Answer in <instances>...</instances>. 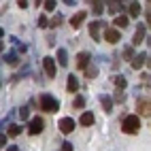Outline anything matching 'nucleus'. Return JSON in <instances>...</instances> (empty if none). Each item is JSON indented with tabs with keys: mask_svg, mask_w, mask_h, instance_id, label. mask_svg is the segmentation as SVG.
Returning a JSON list of instances; mask_svg holds the SVG:
<instances>
[{
	"mask_svg": "<svg viewBox=\"0 0 151 151\" xmlns=\"http://www.w3.org/2000/svg\"><path fill=\"white\" fill-rule=\"evenodd\" d=\"M122 130H124V134H136L140 130V117L138 115L122 117Z\"/></svg>",
	"mask_w": 151,
	"mask_h": 151,
	"instance_id": "1",
	"label": "nucleus"
},
{
	"mask_svg": "<svg viewBox=\"0 0 151 151\" xmlns=\"http://www.w3.org/2000/svg\"><path fill=\"white\" fill-rule=\"evenodd\" d=\"M38 106H41L45 113H55V111L60 109V102H58L55 96H51V94H43L41 98H38Z\"/></svg>",
	"mask_w": 151,
	"mask_h": 151,
	"instance_id": "2",
	"label": "nucleus"
},
{
	"mask_svg": "<svg viewBox=\"0 0 151 151\" xmlns=\"http://www.w3.org/2000/svg\"><path fill=\"white\" fill-rule=\"evenodd\" d=\"M100 30H106V22H102V19L89 22V36H92L96 43H100V41H102V36H100Z\"/></svg>",
	"mask_w": 151,
	"mask_h": 151,
	"instance_id": "3",
	"label": "nucleus"
},
{
	"mask_svg": "<svg viewBox=\"0 0 151 151\" xmlns=\"http://www.w3.org/2000/svg\"><path fill=\"white\" fill-rule=\"evenodd\" d=\"M43 130H45V119H43V117H34L32 122H30V126H28V132L32 134V136L41 134Z\"/></svg>",
	"mask_w": 151,
	"mask_h": 151,
	"instance_id": "4",
	"label": "nucleus"
},
{
	"mask_svg": "<svg viewBox=\"0 0 151 151\" xmlns=\"http://www.w3.org/2000/svg\"><path fill=\"white\" fill-rule=\"evenodd\" d=\"M60 132H62V134H70V132H73V130H75V126H77V122H75V119L73 117H62V119H60Z\"/></svg>",
	"mask_w": 151,
	"mask_h": 151,
	"instance_id": "5",
	"label": "nucleus"
},
{
	"mask_svg": "<svg viewBox=\"0 0 151 151\" xmlns=\"http://www.w3.org/2000/svg\"><path fill=\"white\" fill-rule=\"evenodd\" d=\"M43 68H45V73H47L49 79H53V77L58 75V73H55V70H58V68H55V60H53V58H49V55L43 58Z\"/></svg>",
	"mask_w": 151,
	"mask_h": 151,
	"instance_id": "6",
	"label": "nucleus"
},
{
	"mask_svg": "<svg viewBox=\"0 0 151 151\" xmlns=\"http://www.w3.org/2000/svg\"><path fill=\"white\" fill-rule=\"evenodd\" d=\"M104 38H106V43L117 45V43H119V38H122V34H119V30H117V28H106V30H104Z\"/></svg>",
	"mask_w": 151,
	"mask_h": 151,
	"instance_id": "7",
	"label": "nucleus"
},
{
	"mask_svg": "<svg viewBox=\"0 0 151 151\" xmlns=\"http://www.w3.org/2000/svg\"><path fill=\"white\" fill-rule=\"evenodd\" d=\"M98 100H100V104H102L104 113H113V104H115V100L111 98V96H106V94H100V96H98Z\"/></svg>",
	"mask_w": 151,
	"mask_h": 151,
	"instance_id": "8",
	"label": "nucleus"
},
{
	"mask_svg": "<svg viewBox=\"0 0 151 151\" xmlns=\"http://www.w3.org/2000/svg\"><path fill=\"white\" fill-rule=\"evenodd\" d=\"M136 111L140 115H151V102L147 98H138V102H136Z\"/></svg>",
	"mask_w": 151,
	"mask_h": 151,
	"instance_id": "9",
	"label": "nucleus"
},
{
	"mask_svg": "<svg viewBox=\"0 0 151 151\" xmlns=\"http://www.w3.org/2000/svg\"><path fill=\"white\" fill-rule=\"evenodd\" d=\"M89 60H92V58H89V53H87V51H81V53L77 55V68H79V70H87Z\"/></svg>",
	"mask_w": 151,
	"mask_h": 151,
	"instance_id": "10",
	"label": "nucleus"
},
{
	"mask_svg": "<svg viewBox=\"0 0 151 151\" xmlns=\"http://www.w3.org/2000/svg\"><path fill=\"white\" fill-rule=\"evenodd\" d=\"M66 92H68V94L79 92V79H77L75 75H68V79H66Z\"/></svg>",
	"mask_w": 151,
	"mask_h": 151,
	"instance_id": "11",
	"label": "nucleus"
},
{
	"mask_svg": "<svg viewBox=\"0 0 151 151\" xmlns=\"http://www.w3.org/2000/svg\"><path fill=\"white\" fill-rule=\"evenodd\" d=\"M113 24H115L117 30H119V28H124V30H126V28L130 26V15H126V13H124V15H115Z\"/></svg>",
	"mask_w": 151,
	"mask_h": 151,
	"instance_id": "12",
	"label": "nucleus"
},
{
	"mask_svg": "<svg viewBox=\"0 0 151 151\" xmlns=\"http://www.w3.org/2000/svg\"><path fill=\"white\" fill-rule=\"evenodd\" d=\"M145 64H147V58H145V53H136V55H134V60L130 62V66H132L134 70H140Z\"/></svg>",
	"mask_w": 151,
	"mask_h": 151,
	"instance_id": "13",
	"label": "nucleus"
},
{
	"mask_svg": "<svg viewBox=\"0 0 151 151\" xmlns=\"http://www.w3.org/2000/svg\"><path fill=\"white\" fill-rule=\"evenodd\" d=\"M85 17H87V13H85V11L75 13V15H73V19H70V26H73L75 30H77V28H81V24H83V19H85Z\"/></svg>",
	"mask_w": 151,
	"mask_h": 151,
	"instance_id": "14",
	"label": "nucleus"
},
{
	"mask_svg": "<svg viewBox=\"0 0 151 151\" xmlns=\"http://www.w3.org/2000/svg\"><path fill=\"white\" fill-rule=\"evenodd\" d=\"M143 41H145V26H143V24H138L136 32H134V38H132V45H140Z\"/></svg>",
	"mask_w": 151,
	"mask_h": 151,
	"instance_id": "15",
	"label": "nucleus"
},
{
	"mask_svg": "<svg viewBox=\"0 0 151 151\" xmlns=\"http://www.w3.org/2000/svg\"><path fill=\"white\" fill-rule=\"evenodd\" d=\"M79 124L85 126V128L94 126V113H83V115H81V119H79Z\"/></svg>",
	"mask_w": 151,
	"mask_h": 151,
	"instance_id": "16",
	"label": "nucleus"
},
{
	"mask_svg": "<svg viewBox=\"0 0 151 151\" xmlns=\"http://www.w3.org/2000/svg\"><path fill=\"white\" fill-rule=\"evenodd\" d=\"M58 64L60 66H68V51L66 49H58Z\"/></svg>",
	"mask_w": 151,
	"mask_h": 151,
	"instance_id": "17",
	"label": "nucleus"
},
{
	"mask_svg": "<svg viewBox=\"0 0 151 151\" xmlns=\"http://www.w3.org/2000/svg\"><path fill=\"white\" fill-rule=\"evenodd\" d=\"M119 55H122L124 60H128V62H132V60H134V49H132V45H128V47H124V51L119 53Z\"/></svg>",
	"mask_w": 151,
	"mask_h": 151,
	"instance_id": "18",
	"label": "nucleus"
},
{
	"mask_svg": "<svg viewBox=\"0 0 151 151\" xmlns=\"http://www.w3.org/2000/svg\"><path fill=\"white\" fill-rule=\"evenodd\" d=\"M113 83L117 85V89H126V87H128V81H126V77H122V75L113 77Z\"/></svg>",
	"mask_w": 151,
	"mask_h": 151,
	"instance_id": "19",
	"label": "nucleus"
},
{
	"mask_svg": "<svg viewBox=\"0 0 151 151\" xmlns=\"http://www.w3.org/2000/svg\"><path fill=\"white\" fill-rule=\"evenodd\" d=\"M85 77H87V79H96V77H98V68H96L94 64H89L87 70H85Z\"/></svg>",
	"mask_w": 151,
	"mask_h": 151,
	"instance_id": "20",
	"label": "nucleus"
},
{
	"mask_svg": "<svg viewBox=\"0 0 151 151\" xmlns=\"http://www.w3.org/2000/svg\"><path fill=\"white\" fill-rule=\"evenodd\" d=\"M138 15H140V4L130 2V17H138Z\"/></svg>",
	"mask_w": 151,
	"mask_h": 151,
	"instance_id": "21",
	"label": "nucleus"
},
{
	"mask_svg": "<svg viewBox=\"0 0 151 151\" xmlns=\"http://www.w3.org/2000/svg\"><path fill=\"white\" fill-rule=\"evenodd\" d=\"M113 100H115L117 104H124V102H126V92H124V89H117V92H115V98H113Z\"/></svg>",
	"mask_w": 151,
	"mask_h": 151,
	"instance_id": "22",
	"label": "nucleus"
},
{
	"mask_svg": "<svg viewBox=\"0 0 151 151\" xmlns=\"http://www.w3.org/2000/svg\"><path fill=\"white\" fill-rule=\"evenodd\" d=\"M94 6H92V13L94 15H100V13H102L104 11V2H92Z\"/></svg>",
	"mask_w": 151,
	"mask_h": 151,
	"instance_id": "23",
	"label": "nucleus"
},
{
	"mask_svg": "<svg viewBox=\"0 0 151 151\" xmlns=\"http://www.w3.org/2000/svg\"><path fill=\"white\" fill-rule=\"evenodd\" d=\"M38 28H49V26H51V22H49V19L45 17V15H38Z\"/></svg>",
	"mask_w": 151,
	"mask_h": 151,
	"instance_id": "24",
	"label": "nucleus"
},
{
	"mask_svg": "<svg viewBox=\"0 0 151 151\" xmlns=\"http://www.w3.org/2000/svg\"><path fill=\"white\" fill-rule=\"evenodd\" d=\"M85 106V100H83V96H77L75 100H73V109H83Z\"/></svg>",
	"mask_w": 151,
	"mask_h": 151,
	"instance_id": "25",
	"label": "nucleus"
},
{
	"mask_svg": "<svg viewBox=\"0 0 151 151\" xmlns=\"http://www.w3.org/2000/svg\"><path fill=\"white\" fill-rule=\"evenodd\" d=\"M109 11L111 13H119L122 11V2H109Z\"/></svg>",
	"mask_w": 151,
	"mask_h": 151,
	"instance_id": "26",
	"label": "nucleus"
},
{
	"mask_svg": "<svg viewBox=\"0 0 151 151\" xmlns=\"http://www.w3.org/2000/svg\"><path fill=\"white\" fill-rule=\"evenodd\" d=\"M22 132V126H9V136H17Z\"/></svg>",
	"mask_w": 151,
	"mask_h": 151,
	"instance_id": "27",
	"label": "nucleus"
},
{
	"mask_svg": "<svg viewBox=\"0 0 151 151\" xmlns=\"http://www.w3.org/2000/svg\"><path fill=\"white\" fill-rule=\"evenodd\" d=\"M60 24H62V15L55 13V15H53V19H51V28H58Z\"/></svg>",
	"mask_w": 151,
	"mask_h": 151,
	"instance_id": "28",
	"label": "nucleus"
},
{
	"mask_svg": "<svg viewBox=\"0 0 151 151\" xmlns=\"http://www.w3.org/2000/svg\"><path fill=\"white\" fill-rule=\"evenodd\" d=\"M4 60H6L9 64H17V58H15V53H13V51H9V53L4 55Z\"/></svg>",
	"mask_w": 151,
	"mask_h": 151,
	"instance_id": "29",
	"label": "nucleus"
},
{
	"mask_svg": "<svg viewBox=\"0 0 151 151\" xmlns=\"http://www.w3.org/2000/svg\"><path fill=\"white\" fill-rule=\"evenodd\" d=\"M43 6L47 9V11H55V2H53V0H47V2H43Z\"/></svg>",
	"mask_w": 151,
	"mask_h": 151,
	"instance_id": "30",
	"label": "nucleus"
},
{
	"mask_svg": "<svg viewBox=\"0 0 151 151\" xmlns=\"http://www.w3.org/2000/svg\"><path fill=\"white\" fill-rule=\"evenodd\" d=\"M19 117H22V119H28V106H22V109H19Z\"/></svg>",
	"mask_w": 151,
	"mask_h": 151,
	"instance_id": "31",
	"label": "nucleus"
},
{
	"mask_svg": "<svg viewBox=\"0 0 151 151\" xmlns=\"http://www.w3.org/2000/svg\"><path fill=\"white\" fill-rule=\"evenodd\" d=\"M62 151H73V145H70V143H64V145H62Z\"/></svg>",
	"mask_w": 151,
	"mask_h": 151,
	"instance_id": "32",
	"label": "nucleus"
},
{
	"mask_svg": "<svg viewBox=\"0 0 151 151\" xmlns=\"http://www.w3.org/2000/svg\"><path fill=\"white\" fill-rule=\"evenodd\" d=\"M19 4V9H28L30 6V2H26V0H22V2H17Z\"/></svg>",
	"mask_w": 151,
	"mask_h": 151,
	"instance_id": "33",
	"label": "nucleus"
},
{
	"mask_svg": "<svg viewBox=\"0 0 151 151\" xmlns=\"http://www.w3.org/2000/svg\"><path fill=\"white\" fill-rule=\"evenodd\" d=\"M6 151H19V147H15V145H11V147H9Z\"/></svg>",
	"mask_w": 151,
	"mask_h": 151,
	"instance_id": "34",
	"label": "nucleus"
},
{
	"mask_svg": "<svg viewBox=\"0 0 151 151\" xmlns=\"http://www.w3.org/2000/svg\"><path fill=\"white\" fill-rule=\"evenodd\" d=\"M147 66H149V70H151V58H149V60H147Z\"/></svg>",
	"mask_w": 151,
	"mask_h": 151,
	"instance_id": "35",
	"label": "nucleus"
},
{
	"mask_svg": "<svg viewBox=\"0 0 151 151\" xmlns=\"http://www.w3.org/2000/svg\"><path fill=\"white\" fill-rule=\"evenodd\" d=\"M147 45H149V47H151V36H149V38H147Z\"/></svg>",
	"mask_w": 151,
	"mask_h": 151,
	"instance_id": "36",
	"label": "nucleus"
},
{
	"mask_svg": "<svg viewBox=\"0 0 151 151\" xmlns=\"http://www.w3.org/2000/svg\"><path fill=\"white\" fill-rule=\"evenodd\" d=\"M149 26H151V24H149Z\"/></svg>",
	"mask_w": 151,
	"mask_h": 151,
	"instance_id": "37",
	"label": "nucleus"
}]
</instances>
